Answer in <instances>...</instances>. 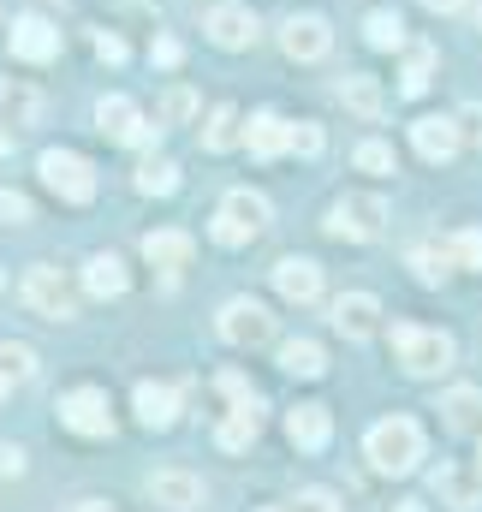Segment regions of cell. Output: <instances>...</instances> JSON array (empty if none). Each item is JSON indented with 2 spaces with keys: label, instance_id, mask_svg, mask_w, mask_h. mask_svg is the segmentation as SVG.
<instances>
[{
  "label": "cell",
  "instance_id": "cell-25",
  "mask_svg": "<svg viewBox=\"0 0 482 512\" xmlns=\"http://www.w3.org/2000/svg\"><path fill=\"white\" fill-rule=\"evenodd\" d=\"M280 370H286V376H304V382H316V376L328 370V352H322L316 340H286V346H280Z\"/></svg>",
  "mask_w": 482,
  "mask_h": 512
},
{
  "label": "cell",
  "instance_id": "cell-17",
  "mask_svg": "<svg viewBox=\"0 0 482 512\" xmlns=\"http://www.w3.org/2000/svg\"><path fill=\"white\" fill-rule=\"evenodd\" d=\"M411 143H417V155H423V161H453V155H459V143H465V131H459V120L429 114V120H417V126H411Z\"/></svg>",
  "mask_w": 482,
  "mask_h": 512
},
{
  "label": "cell",
  "instance_id": "cell-32",
  "mask_svg": "<svg viewBox=\"0 0 482 512\" xmlns=\"http://www.w3.org/2000/svg\"><path fill=\"white\" fill-rule=\"evenodd\" d=\"M155 120H161V126H185V120H197V90H185V84H173V90L161 96V108H155Z\"/></svg>",
  "mask_w": 482,
  "mask_h": 512
},
{
  "label": "cell",
  "instance_id": "cell-49",
  "mask_svg": "<svg viewBox=\"0 0 482 512\" xmlns=\"http://www.w3.org/2000/svg\"><path fill=\"white\" fill-rule=\"evenodd\" d=\"M262 512H292V507H262Z\"/></svg>",
  "mask_w": 482,
  "mask_h": 512
},
{
  "label": "cell",
  "instance_id": "cell-29",
  "mask_svg": "<svg viewBox=\"0 0 482 512\" xmlns=\"http://www.w3.org/2000/svg\"><path fill=\"white\" fill-rule=\"evenodd\" d=\"M239 126H244L239 108H233V102H221V108L209 114V126H203V149H233V143L244 137Z\"/></svg>",
  "mask_w": 482,
  "mask_h": 512
},
{
  "label": "cell",
  "instance_id": "cell-16",
  "mask_svg": "<svg viewBox=\"0 0 482 512\" xmlns=\"http://www.w3.org/2000/svg\"><path fill=\"white\" fill-rule=\"evenodd\" d=\"M328 435H334L328 405H292V411H286V441H292V447L322 453V447H328Z\"/></svg>",
  "mask_w": 482,
  "mask_h": 512
},
{
  "label": "cell",
  "instance_id": "cell-8",
  "mask_svg": "<svg viewBox=\"0 0 482 512\" xmlns=\"http://www.w3.org/2000/svg\"><path fill=\"white\" fill-rule=\"evenodd\" d=\"M215 328H221V340H227V346H244V352L274 340V316H268L256 298H227V304H221V316H215Z\"/></svg>",
  "mask_w": 482,
  "mask_h": 512
},
{
  "label": "cell",
  "instance_id": "cell-36",
  "mask_svg": "<svg viewBox=\"0 0 482 512\" xmlns=\"http://www.w3.org/2000/svg\"><path fill=\"white\" fill-rule=\"evenodd\" d=\"M411 268H417L423 280H441V274L453 268V245H441V251H429V245H423V251H411Z\"/></svg>",
  "mask_w": 482,
  "mask_h": 512
},
{
  "label": "cell",
  "instance_id": "cell-7",
  "mask_svg": "<svg viewBox=\"0 0 482 512\" xmlns=\"http://www.w3.org/2000/svg\"><path fill=\"white\" fill-rule=\"evenodd\" d=\"M24 304H30L42 322H72V316H78V298H72L66 274L48 268V262H36V268L24 274Z\"/></svg>",
  "mask_w": 482,
  "mask_h": 512
},
{
  "label": "cell",
  "instance_id": "cell-41",
  "mask_svg": "<svg viewBox=\"0 0 482 512\" xmlns=\"http://www.w3.org/2000/svg\"><path fill=\"white\" fill-rule=\"evenodd\" d=\"M18 477H24V453L0 441V483H18Z\"/></svg>",
  "mask_w": 482,
  "mask_h": 512
},
{
  "label": "cell",
  "instance_id": "cell-51",
  "mask_svg": "<svg viewBox=\"0 0 482 512\" xmlns=\"http://www.w3.org/2000/svg\"><path fill=\"white\" fill-rule=\"evenodd\" d=\"M0 286H6V274H0Z\"/></svg>",
  "mask_w": 482,
  "mask_h": 512
},
{
  "label": "cell",
  "instance_id": "cell-46",
  "mask_svg": "<svg viewBox=\"0 0 482 512\" xmlns=\"http://www.w3.org/2000/svg\"><path fill=\"white\" fill-rule=\"evenodd\" d=\"M393 512H429V507H417V501H405V507H393Z\"/></svg>",
  "mask_w": 482,
  "mask_h": 512
},
{
  "label": "cell",
  "instance_id": "cell-28",
  "mask_svg": "<svg viewBox=\"0 0 482 512\" xmlns=\"http://www.w3.org/2000/svg\"><path fill=\"white\" fill-rule=\"evenodd\" d=\"M131 185H137L143 197H173V191H179V167H173L167 155H149V161L137 167V179H131Z\"/></svg>",
  "mask_w": 482,
  "mask_h": 512
},
{
  "label": "cell",
  "instance_id": "cell-26",
  "mask_svg": "<svg viewBox=\"0 0 482 512\" xmlns=\"http://www.w3.org/2000/svg\"><path fill=\"white\" fill-rule=\"evenodd\" d=\"M0 114H6V126H36L42 120V96L12 78V84H0Z\"/></svg>",
  "mask_w": 482,
  "mask_h": 512
},
{
  "label": "cell",
  "instance_id": "cell-30",
  "mask_svg": "<svg viewBox=\"0 0 482 512\" xmlns=\"http://www.w3.org/2000/svg\"><path fill=\"white\" fill-rule=\"evenodd\" d=\"M363 36H369V48H405V18L399 12H369Z\"/></svg>",
  "mask_w": 482,
  "mask_h": 512
},
{
  "label": "cell",
  "instance_id": "cell-45",
  "mask_svg": "<svg viewBox=\"0 0 482 512\" xmlns=\"http://www.w3.org/2000/svg\"><path fill=\"white\" fill-rule=\"evenodd\" d=\"M6 149H12V131L0 126V155H6Z\"/></svg>",
  "mask_w": 482,
  "mask_h": 512
},
{
  "label": "cell",
  "instance_id": "cell-33",
  "mask_svg": "<svg viewBox=\"0 0 482 512\" xmlns=\"http://www.w3.org/2000/svg\"><path fill=\"white\" fill-rule=\"evenodd\" d=\"M352 161H358V173H375V179H387V173H393V149H387L381 137H363Z\"/></svg>",
  "mask_w": 482,
  "mask_h": 512
},
{
  "label": "cell",
  "instance_id": "cell-12",
  "mask_svg": "<svg viewBox=\"0 0 482 512\" xmlns=\"http://www.w3.org/2000/svg\"><path fill=\"white\" fill-rule=\"evenodd\" d=\"M274 292H280L286 304H316V298H322V268H316L310 256H280V262H274Z\"/></svg>",
  "mask_w": 482,
  "mask_h": 512
},
{
  "label": "cell",
  "instance_id": "cell-6",
  "mask_svg": "<svg viewBox=\"0 0 482 512\" xmlns=\"http://www.w3.org/2000/svg\"><path fill=\"white\" fill-rule=\"evenodd\" d=\"M381 227H387V203L381 197H340L334 209H328V233L334 239H352V245H369V239H381Z\"/></svg>",
  "mask_w": 482,
  "mask_h": 512
},
{
  "label": "cell",
  "instance_id": "cell-20",
  "mask_svg": "<svg viewBox=\"0 0 482 512\" xmlns=\"http://www.w3.org/2000/svg\"><path fill=\"white\" fill-rule=\"evenodd\" d=\"M244 143H250V155H256V161H274V155H286V149H292V126H286L280 114H250Z\"/></svg>",
  "mask_w": 482,
  "mask_h": 512
},
{
  "label": "cell",
  "instance_id": "cell-31",
  "mask_svg": "<svg viewBox=\"0 0 482 512\" xmlns=\"http://www.w3.org/2000/svg\"><path fill=\"white\" fill-rule=\"evenodd\" d=\"M429 78H435V48H411L405 72H399V96H423Z\"/></svg>",
  "mask_w": 482,
  "mask_h": 512
},
{
  "label": "cell",
  "instance_id": "cell-43",
  "mask_svg": "<svg viewBox=\"0 0 482 512\" xmlns=\"http://www.w3.org/2000/svg\"><path fill=\"white\" fill-rule=\"evenodd\" d=\"M149 54H155V66H179V54H185V48H179L173 36H155V48H149Z\"/></svg>",
  "mask_w": 482,
  "mask_h": 512
},
{
  "label": "cell",
  "instance_id": "cell-39",
  "mask_svg": "<svg viewBox=\"0 0 482 512\" xmlns=\"http://www.w3.org/2000/svg\"><path fill=\"white\" fill-rule=\"evenodd\" d=\"M292 512H340V501H334L328 489H304V495L292 501Z\"/></svg>",
  "mask_w": 482,
  "mask_h": 512
},
{
  "label": "cell",
  "instance_id": "cell-35",
  "mask_svg": "<svg viewBox=\"0 0 482 512\" xmlns=\"http://www.w3.org/2000/svg\"><path fill=\"white\" fill-rule=\"evenodd\" d=\"M447 245H453V262H459V268H482V227H465V233H453Z\"/></svg>",
  "mask_w": 482,
  "mask_h": 512
},
{
  "label": "cell",
  "instance_id": "cell-5",
  "mask_svg": "<svg viewBox=\"0 0 482 512\" xmlns=\"http://www.w3.org/2000/svg\"><path fill=\"white\" fill-rule=\"evenodd\" d=\"M54 411H60V423H66L72 435H84V441H108V435H114V405H108L102 387H72Z\"/></svg>",
  "mask_w": 482,
  "mask_h": 512
},
{
  "label": "cell",
  "instance_id": "cell-2",
  "mask_svg": "<svg viewBox=\"0 0 482 512\" xmlns=\"http://www.w3.org/2000/svg\"><path fill=\"white\" fill-rule=\"evenodd\" d=\"M393 358H399L411 376H447V370H453V334L399 322V328H393Z\"/></svg>",
  "mask_w": 482,
  "mask_h": 512
},
{
  "label": "cell",
  "instance_id": "cell-22",
  "mask_svg": "<svg viewBox=\"0 0 482 512\" xmlns=\"http://www.w3.org/2000/svg\"><path fill=\"white\" fill-rule=\"evenodd\" d=\"M340 102H346L358 120H381V108H387V96H381V84H375L369 72H346V78H340Z\"/></svg>",
  "mask_w": 482,
  "mask_h": 512
},
{
  "label": "cell",
  "instance_id": "cell-21",
  "mask_svg": "<svg viewBox=\"0 0 482 512\" xmlns=\"http://www.w3.org/2000/svg\"><path fill=\"white\" fill-rule=\"evenodd\" d=\"M256 435H262V405H256V399H239V405L221 417V429H215V441H221L227 453H244Z\"/></svg>",
  "mask_w": 482,
  "mask_h": 512
},
{
  "label": "cell",
  "instance_id": "cell-50",
  "mask_svg": "<svg viewBox=\"0 0 482 512\" xmlns=\"http://www.w3.org/2000/svg\"><path fill=\"white\" fill-rule=\"evenodd\" d=\"M477 24H482V6H477Z\"/></svg>",
  "mask_w": 482,
  "mask_h": 512
},
{
  "label": "cell",
  "instance_id": "cell-9",
  "mask_svg": "<svg viewBox=\"0 0 482 512\" xmlns=\"http://www.w3.org/2000/svg\"><path fill=\"white\" fill-rule=\"evenodd\" d=\"M96 131H102L108 143H137V149H149V143L161 137V126H149L131 96H102V102H96Z\"/></svg>",
  "mask_w": 482,
  "mask_h": 512
},
{
  "label": "cell",
  "instance_id": "cell-37",
  "mask_svg": "<svg viewBox=\"0 0 482 512\" xmlns=\"http://www.w3.org/2000/svg\"><path fill=\"white\" fill-rule=\"evenodd\" d=\"M0 221H6V227H24V221H30V197L0 191Z\"/></svg>",
  "mask_w": 482,
  "mask_h": 512
},
{
  "label": "cell",
  "instance_id": "cell-14",
  "mask_svg": "<svg viewBox=\"0 0 482 512\" xmlns=\"http://www.w3.org/2000/svg\"><path fill=\"white\" fill-rule=\"evenodd\" d=\"M12 54H18V60H30V66H42V60H54V54H60V30H54L42 12H24V18L12 24Z\"/></svg>",
  "mask_w": 482,
  "mask_h": 512
},
{
  "label": "cell",
  "instance_id": "cell-19",
  "mask_svg": "<svg viewBox=\"0 0 482 512\" xmlns=\"http://www.w3.org/2000/svg\"><path fill=\"white\" fill-rule=\"evenodd\" d=\"M441 417H447L453 435L482 441V387H453V393H441Z\"/></svg>",
  "mask_w": 482,
  "mask_h": 512
},
{
  "label": "cell",
  "instance_id": "cell-42",
  "mask_svg": "<svg viewBox=\"0 0 482 512\" xmlns=\"http://www.w3.org/2000/svg\"><path fill=\"white\" fill-rule=\"evenodd\" d=\"M453 120H459V131H465L471 143H482V102H471V108H459Z\"/></svg>",
  "mask_w": 482,
  "mask_h": 512
},
{
  "label": "cell",
  "instance_id": "cell-40",
  "mask_svg": "<svg viewBox=\"0 0 482 512\" xmlns=\"http://www.w3.org/2000/svg\"><path fill=\"white\" fill-rule=\"evenodd\" d=\"M96 60H108V66H120L125 60V42L114 36V30H96Z\"/></svg>",
  "mask_w": 482,
  "mask_h": 512
},
{
  "label": "cell",
  "instance_id": "cell-47",
  "mask_svg": "<svg viewBox=\"0 0 482 512\" xmlns=\"http://www.w3.org/2000/svg\"><path fill=\"white\" fill-rule=\"evenodd\" d=\"M78 512H102V501H84V507H78Z\"/></svg>",
  "mask_w": 482,
  "mask_h": 512
},
{
  "label": "cell",
  "instance_id": "cell-18",
  "mask_svg": "<svg viewBox=\"0 0 482 512\" xmlns=\"http://www.w3.org/2000/svg\"><path fill=\"white\" fill-rule=\"evenodd\" d=\"M131 405H137V423H143V429H173V423H179V393L167 382H137Z\"/></svg>",
  "mask_w": 482,
  "mask_h": 512
},
{
  "label": "cell",
  "instance_id": "cell-1",
  "mask_svg": "<svg viewBox=\"0 0 482 512\" xmlns=\"http://www.w3.org/2000/svg\"><path fill=\"white\" fill-rule=\"evenodd\" d=\"M363 453H369L375 471L405 477V471H417V459H423V423H417V417H381V423L369 429Z\"/></svg>",
  "mask_w": 482,
  "mask_h": 512
},
{
  "label": "cell",
  "instance_id": "cell-24",
  "mask_svg": "<svg viewBox=\"0 0 482 512\" xmlns=\"http://www.w3.org/2000/svg\"><path fill=\"white\" fill-rule=\"evenodd\" d=\"M36 376V352L24 346V340H0V399L12 393V387H24Z\"/></svg>",
  "mask_w": 482,
  "mask_h": 512
},
{
  "label": "cell",
  "instance_id": "cell-48",
  "mask_svg": "<svg viewBox=\"0 0 482 512\" xmlns=\"http://www.w3.org/2000/svg\"><path fill=\"white\" fill-rule=\"evenodd\" d=\"M477 477H482V447H477Z\"/></svg>",
  "mask_w": 482,
  "mask_h": 512
},
{
  "label": "cell",
  "instance_id": "cell-38",
  "mask_svg": "<svg viewBox=\"0 0 482 512\" xmlns=\"http://www.w3.org/2000/svg\"><path fill=\"white\" fill-rule=\"evenodd\" d=\"M316 149H322V126L298 120V126H292V155H316Z\"/></svg>",
  "mask_w": 482,
  "mask_h": 512
},
{
  "label": "cell",
  "instance_id": "cell-3",
  "mask_svg": "<svg viewBox=\"0 0 482 512\" xmlns=\"http://www.w3.org/2000/svg\"><path fill=\"white\" fill-rule=\"evenodd\" d=\"M262 227H268V197H262V191H227V203H221V215H215V245L239 251V245H250Z\"/></svg>",
  "mask_w": 482,
  "mask_h": 512
},
{
  "label": "cell",
  "instance_id": "cell-10",
  "mask_svg": "<svg viewBox=\"0 0 482 512\" xmlns=\"http://www.w3.org/2000/svg\"><path fill=\"white\" fill-rule=\"evenodd\" d=\"M328 48H334V30H328L322 12H292L280 24V54L286 60H322Z\"/></svg>",
  "mask_w": 482,
  "mask_h": 512
},
{
  "label": "cell",
  "instance_id": "cell-34",
  "mask_svg": "<svg viewBox=\"0 0 482 512\" xmlns=\"http://www.w3.org/2000/svg\"><path fill=\"white\" fill-rule=\"evenodd\" d=\"M435 489H441L453 507H471V501H477V483H471V477H459L453 465H441V471H435Z\"/></svg>",
  "mask_w": 482,
  "mask_h": 512
},
{
  "label": "cell",
  "instance_id": "cell-44",
  "mask_svg": "<svg viewBox=\"0 0 482 512\" xmlns=\"http://www.w3.org/2000/svg\"><path fill=\"white\" fill-rule=\"evenodd\" d=\"M423 6H429V12H459L465 0H423Z\"/></svg>",
  "mask_w": 482,
  "mask_h": 512
},
{
  "label": "cell",
  "instance_id": "cell-15",
  "mask_svg": "<svg viewBox=\"0 0 482 512\" xmlns=\"http://www.w3.org/2000/svg\"><path fill=\"white\" fill-rule=\"evenodd\" d=\"M149 501L167 512H197L203 507V477H191V471H155L149 477Z\"/></svg>",
  "mask_w": 482,
  "mask_h": 512
},
{
  "label": "cell",
  "instance_id": "cell-13",
  "mask_svg": "<svg viewBox=\"0 0 482 512\" xmlns=\"http://www.w3.org/2000/svg\"><path fill=\"white\" fill-rule=\"evenodd\" d=\"M209 42L215 48H227V54H239V48H250L256 42V18H250V6H239V0H221L215 12H209Z\"/></svg>",
  "mask_w": 482,
  "mask_h": 512
},
{
  "label": "cell",
  "instance_id": "cell-27",
  "mask_svg": "<svg viewBox=\"0 0 482 512\" xmlns=\"http://www.w3.org/2000/svg\"><path fill=\"white\" fill-rule=\"evenodd\" d=\"M84 286H90V298H120L125 292V262L114 251L90 256V268H84Z\"/></svg>",
  "mask_w": 482,
  "mask_h": 512
},
{
  "label": "cell",
  "instance_id": "cell-4",
  "mask_svg": "<svg viewBox=\"0 0 482 512\" xmlns=\"http://www.w3.org/2000/svg\"><path fill=\"white\" fill-rule=\"evenodd\" d=\"M36 167H42V185H48L60 203H90V197H96V167H90L84 155H72V149H48Z\"/></svg>",
  "mask_w": 482,
  "mask_h": 512
},
{
  "label": "cell",
  "instance_id": "cell-23",
  "mask_svg": "<svg viewBox=\"0 0 482 512\" xmlns=\"http://www.w3.org/2000/svg\"><path fill=\"white\" fill-rule=\"evenodd\" d=\"M191 251H197V245H191V233H179V227H161V233L143 239V256H149L155 268H185Z\"/></svg>",
  "mask_w": 482,
  "mask_h": 512
},
{
  "label": "cell",
  "instance_id": "cell-11",
  "mask_svg": "<svg viewBox=\"0 0 482 512\" xmlns=\"http://www.w3.org/2000/svg\"><path fill=\"white\" fill-rule=\"evenodd\" d=\"M328 322H334L346 340H369V334L381 328V298H369V292H340V298L328 304Z\"/></svg>",
  "mask_w": 482,
  "mask_h": 512
}]
</instances>
